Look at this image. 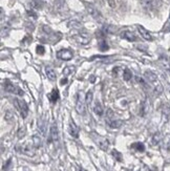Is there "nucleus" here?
I'll return each instance as SVG.
<instances>
[{"label": "nucleus", "instance_id": "1", "mask_svg": "<svg viewBox=\"0 0 170 171\" xmlns=\"http://www.w3.org/2000/svg\"><path fill=\"white\" fill-rule=\"evenodd\" d=\"M14 105L18 109L21 117L23 119L26 118L27 113H29V106H27L26 102L24 100H20V99H14Z\"/></svg>", "mask_w": 170, "mask_h": 171}, {"label": "nucleus", "instance_id": "2", "mask_svg": "<svg viewBox=\"0 0 170 171\" xmlns=\"http://www.w3.org/2000/svg\"><path fill=\"white\" fill-rule=\"evenodd\" d=\"M2 85H3L4 90L7 91V92L14 93V95H18V96H23L22 89H20L18 86L14 85L10 80H4V81H3V83H2Z\"/></svg>", "mask_w": 170, "mask_h": 171}, {"label": "nucleus", "instance_id": "3", "mask_svg": "<svg viewBox=\"0 0 170 171\" xmlns=\"http://www.w3.org/2000/svg\"><path fill=\"white\" fill-rule=\"evenodd\" d=\"M57 57L63 61H69L73 59L74 53H73V51H71V49H68V48H63V49H60V51H58Z\"/></svg>", "mask_w": 170, "mask_h": 171}, {"label": "nucleus", "instance_id": "4", "mask_svg": "<svg viewBox=\"0 0 170 171\" xmlns=\"http://www.w3.org/2000/svg\"><path fill=\"white\" fill-rule=\"evenodd\" d=\"M85 7H86L87 12H88V14L91 16V17L95 18L96 20H98V21H102L103 17H102V15L100 14V12L98 11V10L96 9V7H93V4H89V3H85Z\"/></svg>", "mask_w": 170, "mask_h": 171}, {"label": "nucleus", "instance_id": "5", "mask_svg": "<svg viewBox=\"0 0 170 171\" xmlns=\"http://www.w3.org/2000/svg\"><path fill=\"white\" fill-rule=\"evenodd\" d=\"M16 149H17L19 152H21V153H23V154H26V156H35V151L33 150V148H32L29 144L18 145V146L16 147Z\"/></svg>", "mask_w": 170, "mask_h": 171}, {"label": "nucleus", "instance_id": "6", "mask_svg": "<svg viewBox=\"0 0 170 171\" xmlns=\"http://www.w3.org/2000/svg\"><path fill=\"white\" fill-rule=\"evenodd\" d=\"M85 101L82 98V96H80V93L78 95L77 103H76V110L80 114H84L85 113Z\"/></svg>", "mask_w": 170, "mask_h": 171}, {"label": "nucleus", "instance_id": "7", "mask_svg": "<svg viewBox=\"0 0 170 171\" xmlns=\"http://www.w3.org/2000/svg\"><path fill=\"white\" fill-rule=\"evenodd\" d=\"M68 131H69V134H71L73 138H76L77 139L78 137H79V127L76 125V123L74 122V121H71V123H69V127H68Z\"/></svg>", "mask_w": 170, "mask_h": 171}, {"label": "nucleus", "instance_id": "8", "mask_svg": "<svg viewBox=\"0 0 170 171\" xmlns=\"http://www.w3.org/2000/svg\"><path fill=\"white\" fill-rule=\"evenodd\" d=\"M138 31H139L140 35L142 36V38H143V39H145V40H147V41H152L153 40V38H152V36H151V34L149 33V32H148L146 29H144L143 26L139 25V26H138Z\"/></svg>", "mask_w": 170, "mask_h": 171}, {"label": "nucleus", "instance_id": "9", "mask_svg": "<svg viewBox=\"0 0 170 171\" xmlns=\"http://www.w3.org/2000/svg\"><path fill=\"white\" fill-rule=\"evenodd\" d=\"M106 123L108 124V126L110 128H120L122 125V121L121 120H118V119L115 118H110L108 116V118L106 119Z\"/></svg>", "mask_w": 170, "mask_h": 171}, {"label": "nucleus", "instance_id": "10", "mask_svg": "<svg viewBox=\"0 0 170 171\" xmlns=\"http://www.w3.org/2000/svg\"><path fill=\"white\" fill-rule=\"evenodd\" d=\"M73 38L80 44H87L89 42V38L85 34H78V35L73 36Z\"/></svg>", "mask_w": 170, "mask_h": 171}, {"label": "nucleus", "instance_id": "11", "mask_svg": "<svg viewBox=\"0 0 170 171\" xmlns=\"http://www.w3.org/2000/svg\"><path fill=\"white\" fill-rule=\"evenodd\" d=\"M96 142H97L98 146L100 147V148L102 149V150H107L108 149V146H109V142L106 139L104 138H100V137H98L97 139H96Z\"/></svg>", "mask_w": 170, "mask_h": 171}, {"label": "nucleus", "instance_id": "12", "mask_svg": "<svg viewBox=\"0 0 170 171\" xmlns=\"http://www.w3.org/2000/svg\"><path fill=\"white\" fill-rule=\"evenodd\" d=\"M121 37L123 38V39H126V40L131 41V42L137 41V37H135V35L133 33H131L130 31H124L123 33L121 34Z\"/></svg>", "mask_w": 170, "mask_h": 171}, {"label": "nucleus", "instance_id": "13", "mask_svg": "<svg viewBox=\"0 0 170 171\" xmlns=\"http://www.w3.org/2000/svg\"><path fill=\"white\" fill-rule=\"evenodd\" d=\"M45 73H46L47 78L51 81H55L56 78H57V75H56V71L53 67L51 66H46L45 67Z\"/></svg>", "mask_w": 170, "mask_h": 171}, {"label": "nucleus", "instance_id": "14", "mask_svg": "<svg viewBox=\"0 0 170 171\" xmlns=\"http://www.w3.org/2000/svg\"><path fill=\"white\" fill-rule=\"evenodd\" d=\"M141 4L143 5L144 9L152 10L155 7V0H141Z\"/></svg>", "mask_w": 170, "mask_h": 171}, {"label": "nucleus", "instance_id": "15", "mask_svg": "<svg viewBox=\"0 0 170 171\" xmlns=\"http://www.w3.org/2000/svg\"><path fill=\"white\" fill-rule=\"evenodd\" d=\"M51 139H52V141H54V142H58V140H59L58 128H57V125L56 124H53L51 126Z\"/></svg>", "mask_w": 170, "mask_h": 171}, {"label": "nucleus", "instance_id": "16", "mask_svg": "<svg viewBox=\"0 0 170 171\" xmlns=\"http://www.w3.org/2000/svg\"><path fill=\"white\" fill-rule=\"evenodd\" d=\"M144 76H145V78L151 83H155L157 81V75H155V73H152V71H149V70L145 71V73H144Z\"/></svg>", "mask_w": 170, "mask_h": 171}, {"label": "nucleus", "instance_id": "17", "mask_svg": "<svg viewBox=\"0 0 170 171\" xmlns=\"http://www.w3.org/2000/svg\"><path fill=\"white\" fill-rule=\"evenodd\" d=\"M93 111H95V113L96 114H98V116H103V112H104V109H103V107H102V105H101V103L100 102H96L95 103V106H93Z\"/></svg>", "mask_w": 170, "mask_h": 171}, {"label": "nucleus", "instance_id": "18", "mask_svg": "<svg viewBox=\"0 0 170 171\" xmlns=\"http://www.w3.org/2000/svg\"><path fill=\"white\" fill-rule=\"evenodd\" d=\"M49 98L52 103H56L58 101V99H59V91L57 89H53V91L49 93Z\"/></svg>", "mask_w": 170, "mask_h": 171}, {"label": "nucleus", "instance_id": "19", "mask_svg": "<svg viewBox=\"0 0 170 171\" xmlns=\"http://www.w3.org/2000/svg\"><path fill=\"white\" fill-rule=\"evenodd\" d=\"M75 71H76V67L75 66H67V67H65V68L63 69V75H64L65 77H68V76L75 73Z\"/></svg>", "mask_w": 170, "mask_h": 171}, {"label": "nucleus", "instance_id": "20", "mask_svg": "<svg viewBox=\"0 0 170 171\" xmlns=\"http://www.w3.org/2000/svg\"><path fill=\"white\" fill-rule=\"evenodd\" d=\"M33 144L35 148H40L42 146V141L39 136H33Z\"/></svg>", "mask_w": 170, "mask_h": 171}, {"label": "nucleus", "instance_id": "21", "mask_svg": "<svg viewBox=\"0 0 170 171\" xmlns=\"http://www.w3.org/2000/svg\"><path fill=\"white\" fill-rule=\"evenodd\" d=\"M131 148L135 149V150L140 151V152H143L145 150V146H144L143 143H135V144L131 145Z\"/></svg>", "mask_w": 170, "mask_h": 171}, {"label": "nucleus", "instance_id": "22", "mask_svg": "<svg viewBox=\"0 0 170 171\" xmlns=\"http://www.w3.org/2000/svg\"><path fill=\"white\" fill-rule=\"evenodd\" d=\"M68 27H71V29H81V27H82V25H81V23L78 22V21L71 20V21H69V22H68Z\"/></svg>", "mask_w": 170, "mask_h": 171}, {"label": "nucleus", "instance_id": "23", "mask_svg": "<svg viewBox=\"0 0 170 171\" xmlns=\"http://www.w3.org/2000/svg\"><path fill=\"white\" fill-rule=\"evenodd\" d=\"M161 140H162V134H160V132H157V134H155L152 137V144L153 145L159 144V143L161 142Z\"/></svg>", "mask_w": 170, "mask_h": 171}, {"label": "nucleus", "instance_id": "24", "mask_svg": "<svg viewBox=\"0 0 170 171\" xmlns=\"http://www.w3.org/2000/svg\"><path fill=\"white\" fill-rule=\"evenodd\" d=\"M99 46L102 51H105L108 49V45H107V43H106V41L104 40V39H102V40L99 42Z\"/></svg>", "mask_w": 170, "mask_h": 171}, {"label": "nucleus", "instance_id": "25", "mask_svg": "<svg viewBox=\"0 0 170 171\" xmlns=\"http://www.w3.org/2000/svg\"><path fill=\"white\" fill-rule=\"evenodd\" d=\"M131 77H132V73H131L130 70H128V69H125V71L123 73V78L125 81H129L131 79Z\"/></svg>", "mask_w": 170, "mask_h": 171}, {"label": "nucleus", "instance_id": "26", "mask_svg": "<svg viewBox=\"0 0 170 171\" xmlns=\"http://www.w3.org/2000/svg\"><path fill=\"white\" fill-rule=\"evenodd\" d=\"M162 92H163V86H162L161 83H157L155 87V93L157 95V96H160Z\"/></svg>", "mask_w": 170, "mask_h": 171}, {"label": "nucleus", "instance_id": "27", "mask_svg": "<svg viewBox=\"0 0 170 171\" xmlns=\"http://www.w3.org/2000/svg\"><path fill=\"white\" fill-rule=\"evenodd\" d=\"M111 154H113V156H115V159L117 161H119V162H122V154L120 153L119 151L116 150V149H113V151H111Z\"/></svg>", "mask_w": 170, "mask_h": 171}, {"label": "nucleus", "instance_id": "28", "mask_svg": "<svg viewBox=\"0 0 170 171\" xmlns=\"http://www.w3.org/2000/svg\"><path fill=\"white\" fill-rule=\"evenodd\" d=\"M93 91H88V92L86 93V96H85V102H86L87 105H89L91 103V101H93Z\"/></svg>", "mask_w": 170, "mask_h": 171}, {"label": "nucleus", "instance_id": "29", "mask_svg": "<svg viewBox=\"0 0 170 171\" xmlns=\"http://www.w3.org/2000/svg\"><path fill=\"white\" fill-rule=\"evenodd\" d=\"M36 51H37V53L40 54V55H43V54H44V51H45V48L42 46V45H38Z\"/></svg>", "mask_w": 170, "mask_h": 171}, {"label": "nucleus", "instance_id": "30", "mask_svg": "<svg viewBox=\"0 0 170 171\" xmlns=\"http://www.w3.org/2000/svg\"><path fill=\"white\" fill-rule=\"evenodd\" d=\"M67 83H68L67 78H63V79H61V81H60V84H61V85H66Z\"/></svg>", "mask_w": 170, "mask_h": 171}, {"label": "nucleus", "instance_id": "31", "mask_svg": "<svg viewBox=\"0 0 170 171\" xmlns=\"http://www.w3.org/2000/svg\"><path fill=\"white\" fill-rule=\"evenodd\" d=\"M78 171H87V170H85V169H83V168H81V167H79V168H78Z\"/></svg>", "mask_w": 170, "mask_h": 171}]
</instances>
